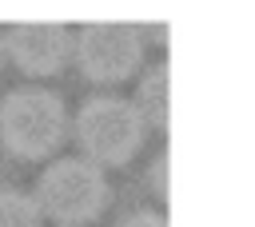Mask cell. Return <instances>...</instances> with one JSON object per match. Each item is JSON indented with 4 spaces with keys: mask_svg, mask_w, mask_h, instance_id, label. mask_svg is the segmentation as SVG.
<instances>
[{
    "mask_svg": "<svg viewBox=\"0 0 255 227\" xmlns=\"http://www.w3.org/2000/svg\"><path fill=\"white\" fill-rule=\"evenodd\" d=\"M68 135V108L48 88H16L0 100V143L20 159L52 155Z\"/></svg>",
    "mask_w": 255,
    "mask_h": 227,
    "instance_id": "6da1fadb",
    "label": "cell"
},
{
    "mask_svg": "<svg viewBox=\"0 0 255 227\" xmlns=\"http://www.w3.org/2000/svg\"><path fill=\"white\" fill-rule=\"evenodd\" d=\"M143 131H147L143 115L124 96H92L76 112V123H72V135H76L84 159L96 163V167H120V163H128L139 151Z\"/></svg>",
    "mask_w": 255,
    "mask_h": 227,
    "instance_id": "7a4b0ae2",
    "label": "cell"
},
{
    "mask_svg": "<svg viewBox=\"0 0 255 227\" xmlns=\"http://www.w3.org/2000/svg\"><path fill=\"white\" fill-rule=\"evenodd\" d=\"M36 207L40 215L56 219L60 227H80L92 223L108 207V179L104 167L88 163L84 155H68L48 163V171L36 179Z\"/></svg>",
    "mask_w": 255,
    "mask_h": 227,
    "instance_id": "3957f363",
    "label": "cell"
},
{
    "mask_svg": "<svg viewBox=\"0 0 255 227\" xmlns=\"http://www.w3.org/2000/svg\"><path fill=\"white\" fill-rule=\"evenodd\" d=\"M116 227H167V219L159 211H128Z\"/></svg>",
    "mask_w": 255,
    "mask_h": 227,
    "instance_id": "ba28073f",
    "label": "cell"
},
{
    "mask_svg": "<svg viewBox=\"0 0 255 227\" xmlns=\"http://www.w3.org/2000/svg\"><path fill=\"white\" fill-rule=\"evenodd\" d=\"M4 56L24 76H56L72 60V32L56 20H24L4 36Z\"/></svg>",
    "mask_w": 255,
    "mask_h": 227,
    "instance_id": "5b68a950",
    "label": "cell"
},
{
    "mask_svg": "<svg viewBox=\"0 0 255 227\" xmlns=\"http://www.w3.org/2000/svg\"><path fill=\"white\" fill-rule=\"evenodd\" d=\"M40 207L16 187H0V227H40Z\"/></svg>",
    "mask_w": 255,
    "mask_h": 227,
    "instance_id": "52a82bcc",
    "label": "cell"
},
{
    "mask_svg": "<svg viewBox=\"0 0 255 227\" xmlns=\"http://www.w3.org/2000/svg\"><path fill=\"white\" fill-rule=\"evenodd\" d=\"M151 191L167 195V155H155V163H151Z\"/></svg>",
    "mask_w": 255,
    "mask_h": 227,
    "instance_id": "9c48e42d",
    "label": "cell"
},
{
    "mask_svg": "<svg viewBox=\"0 0 255 227\" xmlns=\"http://www.w3.org/2000/svg\"><path fill=\"white\" fill-rule=\"evenodd\" d=\"M0 60H4V36H0Z\"/></svg>",
    "mask_w": 255,
    "mask_h": 227,
    "instance_id": "30bf717a",
    "label": "cell"
},
{
    "mask_svg": "<svg viewBox=\"0 0 255 227\" xmlns=\"http://www.w3.org/2000/svg\"><path fill=\"white\" fill-rule=\"evenodd\" d=\"M143 36L128 20H96L72 36V60L92 84H120L139 68Z\"/></svg>",
    "mask_w": 255,
    "mask_h": 227,
    "instance_id": "277c9868",
    "label": "cell"
},
{
    "mask_svg": "<svg viewBox=\"0 0 255 227\" xmlns=\"http://www.w3.org/2000/svg\"><path fill=\"white\" fill-rule=\"evenodd\" d=\"M135 112L147 127H167V64H155L135 88Z\"/></svg>",
    "mask_w": 255,
    "mask_h": 227,
    "instance_id": "8992f818",
    "label": "cell"
}]
</instances>
